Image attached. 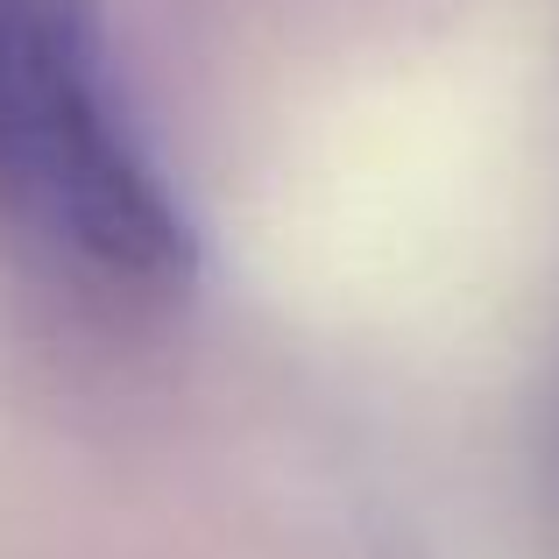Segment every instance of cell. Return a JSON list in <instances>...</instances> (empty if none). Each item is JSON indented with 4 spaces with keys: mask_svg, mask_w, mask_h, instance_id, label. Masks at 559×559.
Returning <instances> with one entry per match:
<instances>
[{
    "mask_svg": "<svg viewBox=\"0 0 559 559\" xmlns=\"http://www.w3.org/2000/svg\"><path fill=\"white\" fill-rule=\"evenodd\" d=\"M0 219L114 290H170L199 234L114 99L99 0H0Z\"/></svg>",
    "mask_w": 559,
    "mask_h": 559,
    "instance_id": "6da1fadb",
    "label": "cell"
}]
</instances>
